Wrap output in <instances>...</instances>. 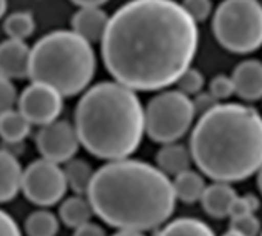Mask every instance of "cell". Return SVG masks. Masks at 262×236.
Returning <instances> with one entry per match:
<instances>
[{
  "label": "cell",
  "mask_w": 262,
  "mask_h": 236,
  "mask_svg": "<svg viewBox=\"0 0 262 236\" xmlns=\"http://www.w3.org/2000/svg\"><path fill=\"white\" fill-rule=\"evenodd\" d=\"M192 100H193L196 114H204V112L210 111L213 106H216V104L220 103V101H216V100L212 97L210 92H200V94H196L195 98H192Z\"/></svg>",
  "instance_id": "31"
},
{
  "label": "cell",
  "mask_w": 262,
  "mask_h": 236,
  "mask_svg": "<svg viewBox=\"0 0 262 236\" xmlns=\"http://www.w3.org/2000/svg\"><path fill=\"white\" fill-rule=\"evenodd\" d=\"M63 170H64L68 187H71L77 195L88 194V189L95 174L88 161L80 158H72L66 163V167Z\"/></svg>",
  "instance_id": "20"
},
{
  "label": "cell",
  "mask_w": 262,
  "mask_h": 236,
  "mask_svg": "<svg viewBox=\"0 0 262 236\" xmlns=\"http://www.w3.org/2000/svg\"><path fill=\"white\" fill-rule=\"evenodd\" d=\"M72 236H106L104 230L94 223H84L81 226H78L77 229H74V235Z\"/></svg>",
  "instance_id": "32"
},
{
  "label": "cell",
  "mask_w": 262,
  "mask_h": 236,
  "mask_svg": "<svg viewBox=\"0 0 262 236\" xmlns=\"http://www.w3.org/2000/svg\"><path fill=\"white\" fill-rule=\"evenodd\" d=\"M216 41L233 54H250L262 46V2L224 0L213 14Z\"/></svg>",
  "instance_id": "6"
},
{
  "label": "cell",
  "mask_w": 262,
  "mask_h": 236,
  "mask_svg": "<svg viewBox=\"0 0 262 236\" xmlns=\"http://www.w3.org/2000/svg\"><path fill=\"white\" fill-rule=\"evenodd\" d=\"M198 23L175 0H130L109 18L101 57L111 77L134 91L177 83L198 51Z\"/></svg>",
  "instance_id": "1"
},
{
  "label": "cell",
  "mask_w": 262,
  "mask_h": 236,
  "mask_svg": "<svg viewBox=\"0 0 262 236\" xmlns=\"http://www.w3.org/2000/svg\"><path fill=\"white\" fill-rule=\"evenodd\" d=\"M230 229L244 236H258L261 232V223L255 213H247L230 218Z\"/></svg>",
  "instance_id": "26"
},
{
  "label": "cell",
  "mask_w": 262,
  "mask_h": 236,
  "mask_svg": "<svg viewBox=\"0 0 262 236\" xmlns=\"http://www.w3.org/2000/svg\"><path fill=\"white\" fill-rule=\"evenodd\" d=\"M236 197L238 195L235 189L230 186V183L215 181L213 184L206 186L204 194L200 201L207 215L216 220H223L229 217L230 206Z\"/></svg>",
  "instance_id": "14"
},
{
  "label": "cell",
  "mask_w": 262,
  "mask_h": 236,
  "mask_svg": "<svg viewBox=\"0 0 262 236\" xmlns=\"http://www.w3.org/2000/svg\"><path fill=\"white\" fill-rule=\"evenodd\" d=\"M158 236H215V233L200 220L180 218L164 226Z\"/></svg>",
  "instance_id": "22"
},
{
  "label": "cell",
  "mask_w": 262,
  "mask_h": 236,
  "mask_svg": "<svg viewBox=\"0 0 262 236\" xmlns=\"http://www.w3.org/2000/svg\"><path fill=\"white\" fill-rule=\"evenodd\" d=\"M31 126L18 109H9L0 115V138L9 144L21 143L29 135Z\"/></svg>",
  "instance_id": "18"
},
{
  "label": "cell",
  "mask_w": 262,
  "mask_h": 236,
  "mask_svg": "<svg viewBox=\"0 0 262 236\" xmlns=\"http://www.w3.org/2000/svg\"><path fill=\"white\" fill-rule=\"evenodd\" d=\"M23 169L11 152L0 149V203H8L17 197L21 187Z\"/></svg>",
  "instance_id": "15"
},
{
  "label": "cell",
  "mask_w": 262,
  "mask_h": 236,
  "mask_svg": "<svg viewBox=\"0 0 262 236\" xmlns=\"http://www.w3.org/2000/svg\"><path fill=\"white\" fill-rule=\"evenodd\" d=\"M31 48L14 38L0 43V74L9 80H20L29 75Z\"/></svg>",
  "instance_id": "11"
},
{
  "label": "cell",
  "mask_w": 262,
  "mask_h": 236,
  "mask_svg": "<svg viewBox=\"0 0 262 236\" xmlns=\"http://www.w3.org/2000/svg\"><path fill=\"white\" fill-rule=\"evenodd\" d=\"M28 236H55L58 232V220L48 210L32 212L25 223Z\"/></svg>",
  "instance_id": "23"
},
{
  "label": "cell",
  "mask_w": 262,
  "mask_h": 236,
  "mask_svg": "<svg viewBox=\"0 0 262 236\" xmlns=\"http://www.w3.org/2000/svg\"><path fill=\"white\" fill-rule=\"evenodd\" d=\"M192 154L190 149L180 143H166L157 154V164L161 172H164L167 177L178 175L187 169H190L192 163Z\"/></svg>",
  "instance_id": "16"
},
{
  "label": "cell",
  "mask_w": 262,
  "mask_h": 236,
  "mask_svg": "<svg viewBox=\"0 0 262 236\" xmlns=\"http://www.w3.org/2000/svg\"><path fill=\"white\" fill-rule=\"evenodd\" d=\"M71 2L80 8V6H103L109 0H71Z\"/></svg>",
  "instance_id": "33"
},
{
  "label": "cell",
  "mask_w": 262,
  "mask_h": 236,
  "mask_svg": "<svg viewBox=\"0 0 262 236\" xmlns=\"http://www.w3.org/2000/svg\"><path fill=\"white\" fill-rule=\"evenodd\" d=\"M17 98H18V95H17L12 80L3 77L0 74V115L9 109H12V106L17 103Z\"/></svg>",
  "instance_id": "29"
},
{
  "label": "cell",
  "mask_w": 262,
  "mask_h": 236,
  "mask_svg": "<svg viewBox=\"0 0 262 236\" xmlns=\"http://www.w3.org/2000/svg\"><path fill=\"white\" fill-rule=\"evenodd\" d=\"M258 187H259V190H261L262 194V166L258 170Z\"/></svg>",
  "instance_id": "36"
},
{
  "label": "cell",
  "mask_w": 262,
  "mask_h": 236,
  "mask_svg": "<svg viewBox=\"0 0 262 236\" xmlns=\"http://www.w3.org/2000/svg\"><path fill=\"white\" fill-rule=\"evenodd\" d=\"M259 209V200L255 195H244V197H236L230 206L229 217H241L247 213H255Z\"/></svg>",
  "instance_id": "28"
},
{
  "label": "cell",
  "mask_w": 262,
  "mask_h": 236,
  "mask_svg": "<svg viewBox=\"0 0 262 236\" xmlns=\"http://www.w3.org/2000/svg\"><path fill=\"white\" fill-rule=\"evenodd\" d=\"M209 92L220 103L224 101V100H229L235 94V84H233L232 77H229V75H216V77H213L210 84H209Z\"/></svg>",
  "instance_id": "25"
},
{
  "label": "cell",
  "mask_w": 262,
  "mask_h": 236,
  "mask_svg": "<svg viewBox=\"0 0 262 236\" xmlns=\"http://www.w3.org/2000/svg\"><path fill=\"white\" fill-rule=\"evenodd\" d=\"M20 190L32 204L41 207L54 206L68 190L64 170L46 158L35 160L23 170Z\"/></svg>",
  "instance_id": "8"
},
{
  "label": "cell",
  "mask_w": 262,
  "mask_h": 236,
  "mask_svg": "<svg viewBox=\"0 0 262 236\" xmlns=\"http://www.w3.org/2000/svg\"><path fill=\"white\" fill-rule=\"evenodd\" d=\"M181 5L196 23L207 20L213 12L212 0H183Z\"/></svg>",
  "instance_id": "27"
},
{
  "label": "cell",
  "mask_w": 262,
  "mask_h": 236,
  "mask_svg": "<svg viewBox=\"0 0 262 236\" xmlns=\"http://www.w3.org/2000/svg\"><path fill=\"white\" fill-rule=\"evenodd\" d=\"M97 69L92 43L72 29H57L43 35L32 48L29 78L52 86L63 97L84 92Z\"/></svg>",
  "instance_id": "5"
},
{
  "label": "cell",
  "mask_w": 262,
  "mask_h": 236,
  "mask_svg": "<svg viewBox=\"0 0 262 236\" xmlns=\"http://www.w3.org/2000/svg\"><path fill=\"white\" fill-rule=\"evenodd\" d=\"M235 84V94L246 101L262 100V61L244 60L230 75Z\"/></svg>",
  "instance_id": "13"
},
{
  "label": "cell",
  "mask_w": 262,
  "mask_h": 236,
  "mask_svg": "<svg viewBox=\"0 0 262 236\" xmlns=\"http://www.w3.org/2000/svg\"><path fill=\"white\" fill-rule=\"evenodd\" d=\"M58 213H60V220L64 226H68L71 229H77L78 226L91 221V218L94 215V209L88 198L77 195V197H71L66 201H63Z\"/></svg>",
  "instance_id": "19"
},
{
  "label": "cell",
  "mask_w": 262,
  "mask_h": 236,
  "mask_svg": "<svg viewBox=\"0 0 262 236\" xmlns=\"http://www.w3.org/2000/svg\"><path fill=\"white\" fill-rule=\"evenodd\" d=\"M172 186H173L175 198L186 204H193L200 201L206 189L204 178L198 172H193L190 169L175 175Z\"/></svg>",
  "instance_id": "17"
},
{
  "label": "cell",
  "mask_w": 262,
  "mask_h": 236,
  "mask_svg": "<svg viewBox=\"0 0 262 236\" xmlns=\"http://www.w3.org/2000/svg\"><path fill=\"white\" fill-rule=\"evenodd\" d=\"M18 111L31 124L45 126L63 111V95L49 84L31 81L17 98Z\"/></svg>",
  "instance_id": "9"
},
{
  "label": "cell",
  "mask_w": 262,
  "mask_h": 236,
  "mask_svg": "<svg viewBox=\"0 0 262 236\" xmlns=\"http://www.w3.org/2000/svg\"><path fill=\"white\" fill-rule=\"evenodd\" d=\"M6 9H8V0H0V18L5 15Z\"/></svg>",
  "instance_id": "35"
},
{
  "label": "cell",
  "mask_w": 262,
  "mask_h": 236,
  "mask_svg": "<svg viewBox=\"0 0 262 236\" xmlns=\"http://www.w3.org/2000/svg\"><path fill=\"white\" fill-rule=\"evenodd\" d=\"M109 15L101 6H80L72 15L71 25L72 31L86 38L89 43H97L103 40V35L109 25Z\"/></svg>",
  "instance_id": "12"
},
{
  "label": "cell",
  "mask_w": 262,
  "mask_h": 236,
  "mask_svg": "<svg viewBox=\"0 0 262 236\" xmlns=\"http://www.w3.org/2000/svg\"><path fill=\"white\" fill-rule=\"evenodd\" d=\"M223 236H244V235H241L239 232H236V230H232V229H230L229 232H226Z\"/></svg>",
  "instance_id": "37"
},
{
  "label": "cell",
  "mask_w": 262,
  "mask_h": 236,
  "mask_svg": "<svg viewBox=\"0 0 262 236\" xmlns=\"http://www.w3.org/2000/svg\"><path fill=\"white\" fill-rule=\"evenodd\" d=\"M190 154L213 181L247 180L262 166V115L252 106L218 103L195 124Z\"/></svg>",
  "instance_id": "3"
},
{
  "label": "cell",
  "mask_w": 262,
  "mask_h": 236,
  "mask_svg": "<svg viewBox=\"0 0 262 236\" xmlns=\"http://www.w3.org/2000/svg\"><path fill=\"white\" fill-rule=\"evenodd\" d=\"M196 117L192 97L177 91H161L144 108V127L150 140L160 144L181 140Z\"/></svg>",
  "instance_id": "7"
},
{
  "label": "cell",
  "mask_w": 262,
  "mask_h": 236,
  "mask_svg": "<svg viewBox=\"0 0 262 236\" xmlns=\"http://www.w3.org/2000/svg\"><path fill=\"white\" fill-rule=\"evenodd\" d=\"M74 126L80 144L100 160L129 158L146 134L144 106L137 91L112 81L88 88L75 108Z\"/></svg>",
  "instance_id": "4"
},
{
  "label": "cell",
  "mask_w": 262,
  "mask_h": 236,
  "mask_svg": "<svg viewBox=\"0 0 262 236\" xmlns=\"http://www.w3.org/2000/svg\"><path fill=\"white\" fill-rule=\"evenodd\" d=\"M3 29H5L8 38L25 41L35 31L34 15L28 11H15L5 18Z\"/></svg>",
  "instance_id": "21"
},
{
  "label": "cell",
  "mask_w": 262,
  "mask_h": 236,
  "mask_svg": "<svg viewBox=\"0 0 262 236\" xmlns=\"http://www.w3.org/2000/svg\"><path fill=\"white\" fill-rule=\"evenodd\" d=\"M114 236H144L143 232H137V230H120Z\"/></svg>",
  "instance_id": "34"
},
{
  "label": "cell",
  "mask_w": 262,
  "mask_h": 236,
  "mask_svg": "<svg viewBox=\"0 0 262 236\" xmlns=\"http://www.w3.org/2000/svg\"><path fill=\"white\" fill-rule=\"evenodd\" d=\"M175 84H177L180 92H183L189 97H195L196 94L203 92L204 84H206V78H204L201 71L190 66L178 77Z\"/></svg>",
  "instance_id": "24"
},
{
  "label": "cell",
  "mask_w": 262,
  "mask_h": 236,
  "mask_svg": "<svg viewBox=\"0 0 262 236\" xmlns=\"http://www.w3.org/2000/svg\"><path fill=\"white\" fill-rule=\"evenodd\" d=\"M86 195L94 213L118 230H154L172 217L177 203L164 172L130 158L101 166Z\"/></svg>",
  "instance_id": "2"
},
{
  "label": "cell",
  "mask_w": 262,
  "mask_h": 236,
  "mask_svg": "<svg viewBox=\"0 0 262 236\" xmlns=\"http://www.w3.org/2000/svg\"><path fill=\"white\" fill-rule=\"evenodd\" d=\"M35 146L41 155L57 164L68 163L75 157L80 147V140L75 126L68 120H54L40 127L35 137Z\"/></svg>",
  "instance_id": "10"
},
{
  "label": "cell",
  "mask_w": 262,
  "mask_h": 236,
  "mask_svg": "<svg viewBox=\"0 0 262 236\" xmlns=\"http://www.w3.org/2000/svg\"><path fill=\"white\" fill-rule=\"evenodd\" d=\"M261 236H262V235H261Z\"/></svg>",
  "instance_id": "38"
},
{
  "label": "cell",
  "mask_w": 262,
  "mask_h": 236,
  "mask_svg": "<svg viewBox=\"0 0 262 236\" xmlns=\"http://www.w3.org/2000/svg\"><path fill=\"white\" fill-rule=\"evenodd\" d=\"M0 236H21L17 223L5 210H0Z\"/></svg>",
  "instance_id": "30"
}]
</instances>
